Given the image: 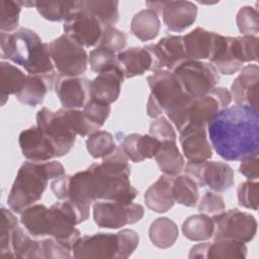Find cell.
<instances>
[{"mask_svg":"<svg viewBox=\"0 0 259 259\" xmlns=\"http://www.w3.org/2000/svg\"><path fill=\"white\" fill-rule=\"evenodd\" d=\"M241 60L244 63L257 61L258 37L256 35H241L237 36Z\"/></svg>","mask_w":259,"mask_h":259,"instance_id":"obj_51","label":"cell"},{"mask_svg":"<svg viewBox=\"0 0 259 259\" xmlns=\"http://www.w3.org/2000/svg\"><path fill=\"white\" fill-rule=\"evenodd\" d=\"M113 136L106 131H96L88 136L86 149L93 158H104L116 148Z\"/></svg>","mask_w":259,"mask_h":259,"instance_id":"obj_39","label":"cell"},{"mask_svg":"<svg viewBox=\"0 0 259 259\" xmlns=\"http://www.w3.org/2000/svg\"><path fill=\"white\" fill-rule=\"evenodd\" d=\"M231 93L224 87H213L208 93L192 97L188 107V124L205 126L208 121L223 108L230 105Z\"/></svg>","mask_w":259,"mask_h":259,"instance_id":"obj_13","label":"cell"},{"mask_svg":"<svg viewBox=\"0 0 259 259\" xmlns=\"http://www.w3.org/2000/svg\"><path fill=\"white\" fill-rule=\"evenodd\" d=\"M118 250L116 234L97 233L79 237L73 246V257L77 259H111L115 258Z\"/></svg>","mask_w":259,"mask_h":259,"instance_id":"obj_14","label":"cell"},{"mask_svg":"<svg viewBox=\"0 0 259 259\" xmlns=\"http://www.w3.org/2000/svg\"><path fill=\"white\" fill-rule=\"evenodd\" d=\"M63 28L65 34L85 48L98 45L104 29L101 22L81 6L80 1L78 7L64 21Z\"/></svg>","mask_w":259,"mask_h":259,"instance_id":"obj_12","label":"cell"},{"mask_svg":"<svg viewBox=\"0 0 259 259\" xmlns=\"http://www.w3.org/2000/svg\"><path fill=\"white\" fill-rule=\"evenodd\" d=\"M42 259H67L71 258L72 250L53 237L40 239Z\"/></svg>","mask_w":259,"mask_h":259,"instance_id":"obj_48","label":"cell"},{"mask_svg":"<svg viewBox=\"0 0 259 259\" xmlns=\"http://www.w3.org/2000/svg\"><path fill=\"white\" fill-rule=\"evenodd\" d=\"M147 80L151 89L147 102V113L151 118L161 116L163 112L175 104L185 93L172 71H154Z\"/></svg>","mask_w":259,"mask_h":259,"instance_id":"obj_5","label":"cell"},{"mask_svg":"<svg viewBox=\"0 0 259 259\" xmlns=\"http://www.w3.org/2000/svg\"><path fill=\"white\" fill-rule=\"evenodd\" d=\"M160 170L169 176L178 175L185 166V161L180 153L176 142L162 143L158 153L155 156Z\"/></svg>","mask_w":259,"mask_h":259,"instance_id":"obj_32","label":"cell"},{"mask_svg":"<svg viewBox=\"0 0 259 259\" xmlns=\"http://www.w3.org/2000/svg\"><path fill=\"white\" fill-rule=\"evenodd\" d=\"M247 246L236 240H213L209 244L207 259H244L247 257Z\"/></svg>","mask_w":259,"mask_h":259,"instance_id":"obj_37","label":"cell"},{"mask_svg":"<svg viewBox=\"0 0 259 259\" xmlns=\"http://www.w3.org/2000/svg\"><path fill=\"white\" fill-rule=\"evenodd\" d=\"M173 177L164 174L146 190L144 199L146 205L151 210L163 213L173 207L175 203L172 192Z\"/></svg>","mask_w":259,"mask_h":259,"instance_id":"obj_25","label":"cell"},{"mask_svg":"<svg viewBox=\"0 0 259 259\" xmlns=\"http://www.w3.org/2000/svg\"><path fill=\"white\" fill-rule=\"evenodd\" d=\"M123 79L124 75L118 64L100 72L90 82L91 98L106 104L113 103L119 97Z\"/></svg>","mask_w":259,"mask_h":259,"instance_id":"obj_20","label":"cell"},{"mask_svg":"<svg viewBox=\"0 0 259 259\" xmlns=\"http://www.w3.org/2000/svg\"><path fill=\"white\" fill-rule=\"evenodd\" d=\"M120 147L130 160L138 163L155 157L161 143L151 135L130 134L122 138Z\"/></svg>","mask_w":259,"mask_h":259,"instance_id":"obj_26","label":"cell"},{"mask_svg":"<svg viewBox=\"0 0 259 259\" xmlns=\"http://www.w3.org/2000/svg\"><path fill=\"white\" fill-rule=\"evenodd\" d=\"M161 14L169 30L180 32L194 23L197 7L190 1H165Z\"/></svg>","mask_w":259,"mask_h":259,"instance_id":"obj_23","label":"cell"},{"mask_svg":"<svg viewBox=\"0 0 259 259\" xmlns=\"http://www.w3.org/2000/svg\"><path fill=\"white\" fill-rule=\"evenodd\" d=\"M110 110V104L102 103L92 98H90V100L83 107V112L85 115L99 127H101L108 118Z\"/></svg>","mask_w":259,"mask_h":259,"instance_id":"obj_49","label":"cell"},{"mask_svg":"<svg viewBox=\"0 0 259 259\" xmlns=\"http://www.w3.org/2000/svg\"><path fill=\"white\" fill-rule=\"evenodd\" d=\"M214 225L211 217L205 213H198L188 217L182 224V233L190 241L200 242L212 237Z\"/></svg>","mask_w":259,"mask_h":259,"instance_id":"obj_34","label":"cell"},{"mask_svg":"<svg viewBox=\"0 0 259 259\" xmlns=\"http://www.w3.org/2000/svg\"><path fill=\"white\" fill-rule=\"evenodd\" d=\"M66 200L74 202L87 211H89L91 203L97 201L96 185L89 168L70 175Z\"/></svg>","mask_w":259,"mask_h":259,"instance_id":"obj_22","label":"cell"},{"mask_svg":"<svg viewBox=\"0 0 259 259\" xmlns=\"http://www.w3.org/2000/svg\"><path fill=\"white\" fill-rule=\"evenodd\" d=\"M7 257L42 259L40 240H38L37 238H33L25 229L21 228L18 224L13 229Z\"/></svg>","mask_w":259,"mask_h":259,"instance_id":"obj_29","label":"cell"},{"mask_svg":"<svg viewBox=\"0 0 259 259\" xmlns=\"http://www.w3.org/2000/svg\"><path fill=\"white\" fill-rule=\"evenodd\" d=\"M149 135L157 139L161 144L166 142H176L177 136L173 124L165 116L154 118L150 124Z\"/></svg>","mask_w":259,"mask_h":259,"instance_id":"obj_46","label":"cell"},{"mask_svg":"<svg viewBox=\"0 0 259 259\" xmlns=\"http://www.w3.org/2000/svg\"><path fill=\"white\" fill-rule=\"evenodd\" d=\"M217 32L196 27L183 37V46L187 59L205 60L209 59L214 47Z\"/></svg>","mask_w":259,"mask_h":259,"instance_id":"obj_28","label":"cell"},{"mask_svg":"<svg viewBox=\"0 0 259 259\" xmlns=\"http://www.w3.org/2000/svg\"><path fill=\"white\" fill-rule=\"evenodd\" d=\"M152 56V71L173 69L182 61L186 60L182 35H167L157 44L145 47Z\"/></svg>","mask_w":259,"mask_h":259,"instance_id":"obj_15","label":"cell"},{"mask_svg":"<svg viewBox=\"0 0 259 259\" xmlns=\"http://www.w3.org/2000/svg\"><path fill=\"white\" fill-rule=\"evenodd\" d=\"M172 192L176 202L189 207L195 206L199 197L198 185L186 174L173 177Z\"/></svg>","mask_w":259,"mask_h":259,"instance_id":"obj_36","label":"cell"},{"mask_svg":"<svg viewBox=\"0 0 259 259\" xmlns=\"http://www.w3.org/2000/svg\"><path fill=\"white\" fill-rule=\"evenodd\" d=\"M179 134L181 149L188 162H202L212 157V147L207 139L205 126L189 124Z\"/></svg>","mask_w":259,"mask_h":259,"instance_id":"obj_19","label":"cell"},{"mask_svg":"<svg viewBox=\"0 0 259 259\" xmlns=\"http://www.w3.org/2000/svg\"><path fill=\"white\" fill-rule=\"evenodd\" d=\"M58 74L32 75L27 74L22 89L15 94L16 99L23 105L34 107L42 103L48 91L55 88Z\"/></svg>","mask_w":259,"mask_h":259,"instance_id":"obj_24","label":"cell"},{"mask_svg":"<svg viewBox=\"0 0 259 259\" xmlns=\"http://www.w3.org/2000/svg\"><path fill=\"white\" fill-rule=\"evenodd\" d=\"M225 209H226V205L222 195L211 190L204 192L198 204L199 212L205 213V214H211V217L223 212Z\"/></svg>","mask_w":259,"mask_h":259,"instance_id":"obj_50","label":"cell"},{"mask_svg":"<svg viewBox=\"0 0 259 259\" xmlns=\"http://www.w3.org/2000/svg\"><path fill=\"white\" fill-rule=\"evenodd\" d=\"M118 250L116 257L117 259L128 258L137 249L140 242V237L138 233L131 229H123L116 233Z\"/></svg>","mask_w":259,"mask_h":259,"instance_id":"obj_45","label":"cell"},{"mask_svg":"<svg viewBox=\"0 0 259 259\" xmlns=\"http://www.w3.org/2000/svg\"><path fill=\"white\" fill-rule=\"evenodd\" d=\"M94 177L97 200H112L121 203L132 202L138 195V190L130 181L131 169L118 170L100 164L89 167Z\"/></svg>","mask_w":259,"mask_h":259,"instance_id":"obj_4","label":"cell"},{"mask_svg":"<svg viewBox=\"0 0 259 259\" xmlns=\"http://www.w3.org/2000/svg\"><path fill=\"white\" fill-rule=\"evenodd\" d=\"M160 27L159 15L149 8L136 13L131 22V31L142 41L154 39L158 35Z\"/></svg>","mask_w":259,"mask_h":259,"instance_id":"obj_30","label":"cell"},{"mask_svg":"<svg viewBox=\"0 0 259 259\" xmlns=\"http://www.w3.org/2000/svg\"><path fill=\"white\" fill-rule=\"evenodd\" d=\"M259 68L256 64L241 68L231 86V96L236 104H246L258 109Z\"/></svg>","mask_w":259,"mask_h":259,"instance_id":"obj_21","label":"cell"},{"mask_svg":"<svg viewBox=\"0 0 259 259\" xmlns=\"http://www.w3.org/2000/svg\"><path fill=\"white\" fill-rule=\"evenodd\" d=\"M186 175L192 178L199 187H208L214 192H224L234 185L232 167L219 161L187 162L184 166Z\"/></svg>","mask_w":259,"mask_h":259,"instance_id":"obj_10","label":"cell"},{"mask_svg":"<svg viewBox=\"0 0 259 259\" xmlns=\"http://www.w3.org/2000/svg\"><path fill=\"white\" fill-rule=\"evenodd\" d=\"M79 1H34L37 12L47 20L61 21L78 7Z\"/></svg>","mask_w":259,"mask_h":259,"instance_id":"obj_38","label":"cell"},{"mask_svg":"<svg viewBox=\"0 0 259 259\" xmlns=\"http://www.w3.org/2000/svg\"><path fill=\"white\" fill-rule=\"evenodd\" d=\"M81 6L92 13L103 25L113 26L118 20V1L113 0H89L80 1Z\"/></svg>","mask_w":259,"mask_h":259,"instance_id":"obj_35","label":"cell"},{"mask_svg":"<svg viewBox=\"0 0 259 259\" xmlns=\"http://www.w3.org/2000/svg\"><path fill=\"white\" fill-rule=\"evenodd\" d=\"M23 6V1L2 0L0 8V30L11 33L19 24V14Z\"/></svg>","mask_w":259,"mask_h":259,"instance_id":"obj_40","label":"cell"},{"mask_svg":"<svg viewBox=\"0 0 259 259\" xmlns=\"http://www.w3.org/2000/svg\"><path fill=\"white\" fill-rule=\"evenodd\" d=\"M210 243H200L194 245L189 252V258H198V259H207L208 247Z\"/></svg>","mask_w":259,"mask_h":259,"instance_id":"obj_53","label":"cell"},{"mask_svg":"<svg viewBox=\"0 0 259 259\" xmlns=\"http://www.w3.org/2000/svg\"><path fill=\"white\" fill-rule=\"evenodd\" d=\"M97 46L109 49L114 53H119L126 46V35L114 26L105 27Z\"/></svg>","mask_w":259,"mask_h":259,"instance_id":"obj_47","label":"cell"},{"mask_svg":"<svg viewBox=\"0 0 259 259\" xmlns=\"http://www.w3.org/2000/svg\"><path fill=\"white\" fill-rule=\"evenodd\" d=\"M214 225L213 240H236L243 243L252 241L257 233V221L249 212L238 208L224 210L211 217Z\"/></svg>","mask_w":259,"mask_h":259,"instance_id":"obj_8","label":"cell"},{"mask_svg":"<svg viewBox=\"0 0 259 259\" xmlns=\"http://www.w3.org/2000/svg\"><path fill=\"white\" fill-rule=\"evenodd\" d=\"M118 66L123 72L124 78L141 76L152 69V56L144 47H133L116 54Z\"/></svg>","mask_w":259,"mask_h":259,"instance_id":"obj_27","label":"cell"},{"mask_svg":"<svg viewBox=\"0 0 259 259\" xmlns=\"http://www.w3.org/2000/svg\"><path fill=\"white\" fill-rule=\"evenodd\" d=\"M239 171L250 180H257L259 176V159L258 156L246 158L241 161Z\"/></svg>","mask_w":259,"mask_h":259,"instance_id":"obj_52","label":"cell"},{"mask_svg":"<svg viewBox=\"0 0 259 259\" xmlns=\"http://www.w3.org/2000/svg\"><path fill=\"white\" fill-rule=\"evenodd\" d=\"M18 144L22 155L28 161L45 162L57 157L55 146L37 125L22 131Z\"/></svg>","mask_w":259,"mask_h":259,"instance_id":"obj_18","label":"cell"},{"mask_svg":"<svg viewBox=\"0 0 259 259\" xmlns=\"http://www.w3.org/2000/svg\"><path fill=\"white\" fill-rule=\"evenodd\" d=\"M178 234L177 225L166 217L156 219L149 229V238L152 244L160 249H167L173 246Z\"/></svg>","mask_w":259,"mask_h":259,"instance_id":"obj_33","label":"cell"},{"mask_svg":"<svg viewBox=\"0 0 259 259\" xmlns=\"http://www.w3.org/2000/svg\"><path fill=\"white\" fill-rule=\"evenodd\" d=\"M208 60L218 73L223 75H233L241 70L243 62L237 37L224 36L218 33L211 56Z\"/></svg>","mask_w":259,"mask_h":259,"instance_id":"obj_17","label":"cell"},{"mask_svg":"<svg viewBox=\"0 0 259 259\" xmlns=\"http://www.w3.org/2000/svg\"><path fill=\"white\" fill-rule=\"evenodd\" d=\"M35 119L36 125L55 146L57 157L67 155L73 148L77 135L70 126L62 108L53 111L42 107L37 111Z\"/></svg>","mask_w":259,"mask_h":259,"instance_id":"obj_9","label":"cell"},{"mask_svg":"<svg viewBox=\"0 0 259 259\" xmlns=\"http://www.w3.org/2000/svg\"><path fill=\"white\" fill-rule=\"evenodd\" d=\"M0 44L1 59L21 66L28 74H57L49 44L42 42L34 30L21 27L12 33L1 32Z\"/></svg>","mask_w":259,"mask_h":259,"instance_id":"obj_2","label":"cell"},{"mask_svg":"<svg viewBox=\"0 0 259 259\" xmlns=\"http://www.w3.org/2000/svg\"><path fill=\"white\" fill-rule=\"evenodd\" d=\"M237 26L243 35H256L259 31V13L257 8L243 6L236 16Z\"/></svg>","mask_w":259,"mask_h":259,"instance_id":"obj_41","label":"cell"},{"mask_svg":"<svg viewBox=\"0 0 259 259\" xmlns=\"http://www.w3.org/2000/svg\"><path fill=\"white\" fill-rule=\"evenodd\" d=\"M88 63L90 68L95 73H100L114 65H117L116 55L113 51L97 46L89 54Z\"/></svg>","mask_w":259,"mask_h":259,"instance_id":"obj_43","label":"cell"},{"mask_svg":"<svg viewBox=\"0 0 259 259\" xmlns=\"http://www.w3.org/2000/svg\"><path fill=\"white\" fill-rule=\"evenodd\" d=\"M65 174L64 166L58 161H25L16 174L7 197L9 208L21 213L25 208L40 200L50 179Z\"/></svg>","mask_w":259,"mask_h":259,"instance_id":"obj_3","label":"cell"},{"mask_svg":"<svg viewBox=\"0 0 259 259\" xmlns=\"http://www.w3.org/2000/svg\"><path fill=\"white\" fill-rule=\"evenodd\" d=\"M91 80L86 77L57 76L55 91L64 108L79 109L83 108L91 98Z\"/></svg>","mask_w":259,"mask_h":259,"instance_id":"obj_16","label":"cell"},{"mask_svg":"<svg viewBox=\"0 0 259 259\" xmlns=\"http://www.w3.org/2000/svg\"><path fill=\"white\" fill-rule=\"evenodd\" d=\"M144 207L141 204L121 203L112 200L96 201L93 204V218L100 228L119 229L125 225H133L144 217Z\"/></svg>","mask_w":259,"mask_h":259,"instance_id":"obj_11","label":"cell"},{"mask_svg":"<svg viewBox=\"0 0 259 259\" xmlns=\"http://www.w3.org/2000/svg\"><path fill=\"white\" fill-rule=\"evenodd\" d=\"M208 139L226 161H242L259 154V111L246 104L221 109L207 123Z\"/></svg>","mask_w":259,"mask_h":259,"instance_id":"obj_1","label":"cell"},{"mask_svg":"<svg viewBox=\"0 0 259 259\" xmlns=\"http://www.w3.org/2000/svg\"><path fill=\"white\" fill-rule=\"evenodd\" d=\"M257 180H247L239 184L237 188L238 202L241 206L257 210L259 203V189Z\"/></svg>","mask_w":259,"mask_h":259,"instance_id":"obj_44","label":"cell"},{"mask_svg":"<svg viewBox=\"0 0 259 259\" xmlns=\"http://www.w3.org/2000/svg\"><path fill=\"white\" fill-rule=\"evenodd\" d=\"M52 60L59 75L79 77L88 67V54L84 47L67 34H62L49 44Z\"/></svg>","mask_w":259,"mask_h":259,"instance_id":"obj_7","label":"cell"},{"mask_svg":"<svg viewBox=\"0 0 259 259\" xmlns=\"http://www.w3.org/2000/svg\"><path fill=\"white\" fill-rule=\"evenodd\" d=\"M18 225V220L11 211L5 207L1 208V224H0V256L7 258L9 251L10 238L13 229Z\"/></svg>","mask_w":259,"mask_h":259,"instance_id":"obj_42","label":"cell"},{"mask_svg":"<svg viewBox=\"0 0 259 259\" xmlns=\"http://www.w3.org/2000/svg\"><path fill=\"white\" fill-rule=\"evenodd\" d=\"M27 75L17 67L2 61L0 63V90L1 105L8 100L9 95L18 93L25 84Z\"/></svg>","mask_w":259,"mask_h":259,"instance_id":"obj_31","label":"cell"},{"mask_svg":"<svg viewBox=\"0 0 259 259\" xmlns=\"http://www.w3.org/2000/svg\"><path fill=\"white\" fill-rule=\"evenodd\" d=\"M179 80L184 92L191 97H199L208 93L220 81L214 67L207 62L186 59L172 71Z\"/></svg>","mask_w":259,"mask_h":259,"instance_id":"obj_6","label":"cell"}]
</instances>
